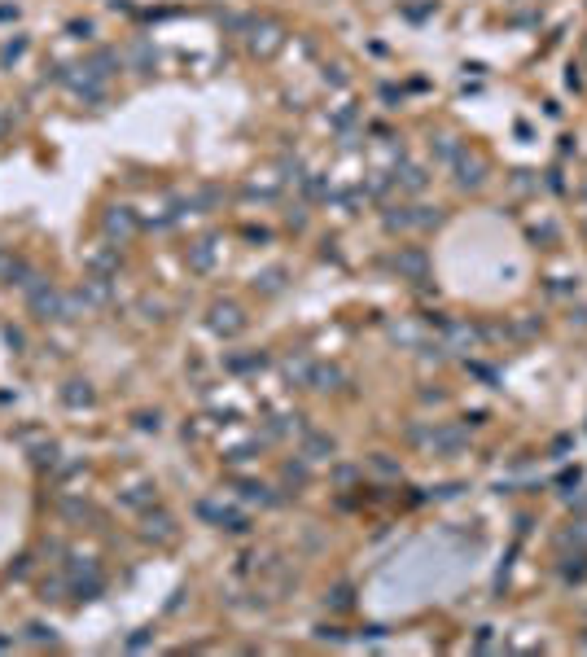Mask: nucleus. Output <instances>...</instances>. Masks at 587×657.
Wrapping results in <instances>:
<instances>
[{"label":"nucleus","mask_w":587,"mask_h":657,"mask_svg":"<svg viewBox=\"0 0 587 657\" xmlns=\"http://www.w3.org/2000/svg\"><path fill=\"white\" fill-rule=\"evenodd\" d=\"M149 62H154V53H149V44H141L136 48V66H149Z\"/></svg>","instance_id":"11"},{"label":"nucleus","mask_w":587,"mask_h":657,"mask_svg":"<svg viewBox=\"0 0 587 657\" xmlns=\"http://www.w3.org/2000/svg\"><path fill=\"white\" fill-rule=\"evenodd\" d=\"M189 263H193L197 272H207V267H211V241H202V245L193 250V255H189Z\"/></svg>","instance_id":"6"},{"label":"nucleus","mask_w":587,"mask_h":657,"mask_svg":"<svg viewBox=\"0 0 587 657\" xmlns=\"http://www.w3.org/2000/svg\"><path fill=\"white\" fill-rule=\"evenodd\" d=\"M241 324H246V320H241V311L233 307V302H219V307H211V328H215V333L233 338Z\"/></svg>","instance_id":"2"},{"label":"nucleus","mask_w":587,"mask_h":657,"mask_svg":"<svg viewBox=\"0 0 587 657\" xmlns=\"http://www.w3.org/2000/svg\"><path fill=\"white\" fill-rule=\"evenodd\" d=\"M0 132H5V123H0Z\"/></svg>","instance_id":"12"},{"label":"nucleus","mask_w":587,"mask_h":657,"mask_svg":"<svg viewBox=\"0 0 587 657\" xmlns=\"http://www.w3.org/2000/svg\"><path fill=\"white\" fill-rule=\"evenodd\" d=\"M254 53H272V48H276V31L272 27H263V31H254Z\"/></svg>","instance_id":"4"},{"label":"nucleus","mask_w":587,"mask_h":657,"mask_svg":"<svg viewBox=\"0 0 587 657\" xmlns=\"http://www.w3.org/2000/svg\"><path fill=\"white\" fill-rule=\"evenodd\" d=\"M456 171H461V175H456V184H461V189H478L482 180H487V175H482V171H487V167H482V158H469L465 149L456 154Z\"/></svg>","instance_id":"1"},{"label":"nucleus","mask_w":587,"mask_h":657,"mask_svg":"<svg viewBox=\"0 0 587 657\" xmlns=\"http://www.w3.org/2000/svg\"><path fill=\"white\" fill-rule=\"evenodd\" d=\"M106 223H110V233H132V215H127L123 206H119V211H110V219H106Z\"/></svg>","instance_id":"5"},{"label":"nucleus","mask_w":587,"mask_h":657,"mask_svg":"<svg viewBox=\"0 0 587 657\" xmlns=\"http://www.w3.org/2000/svg\"><path fill=\"white\" fill-rule=\"evenodd\" d=\"M324 451H334V443H329V438H307V456L312 460H320Z\"/></svg>","instance_id":"7"},{"label":"nucleus","mask_w":587,"mask_h":657,"mask_svg":"<svg viewBox=\"0 0 587 657\" xmlns=\"http://www.w3.org/2000/svg\"><path fill=\"white\" fill-rule=\"evenodd\" d=\"M403 189H412V193H417V189H425V175H421L417 167H407V171H403Z\"/></svg>","instance_id":"8"},{"label":"nucleus","mask_w":587,"mask_h":657,"mask_svg":"<svg viewBox=\"0 0 587 657\" xmlns=\"http://www.w3.org/2000/svg\"><path fill=\"white\" fill-rule=\"evenodd\" d=\"M407 276H417V281H421V276H425V255H421V250H399V259H395Z\"/></svg>","instance_id":"3"},{"label":"nucleus","mask_w":587,"mask_h":657,"mask_svg":"<svg viewBox=\"0 0 587 657\" xmlns=\"http://www.w3.org/2000/svg\"><path fill=\"white\" fill-rule=\"evenodd\" d=\"M88 399H92V390L88 386L79 390V382H75V390H66V403H88Z\"/></svg>","instance_id":"10"},{"label":"nucleus","mask_w":587,"mask_h":657,"mask_svg":"<svg viewBox=\"0 0 587 657\" xmlns=\"http://www.w3.org/2000/svg\"><path fill=\"white\" fill-rule=\"evenodd\" d=\"M280 276H285V272L272 267V272H263V276H259V281H263V289H268V294H276V289H280Z\"/></svg>","instance_id":"9"}]
</instances>
